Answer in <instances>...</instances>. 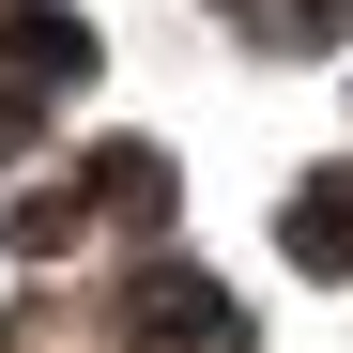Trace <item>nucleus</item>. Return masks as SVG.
<instances>
[{"label": "nucleus", "mask_w": 353, "mask_h": 353, "mask_svg": "<svg viewBox=\"0 0 353 353\" xmlns=\"http://www.w3.org/2000/svg\"><path fill=\"white\" fill-rule=\"evenodd\" d=\"M0 62H62V77H77L92 46H77V16H46V0H16V16H0Z\"/></svg>", "instance_id": "2"}, {"label": "nucleus", "mask_w": 353, "mask_h": 353, "mask_svg": "<svg viewBox=\"0 0 353 353\" xmlns=\"http://www.w3.org/2000/svg\"><path fill=\"white\" fill-rule=\"evenodd\" d=\"M292 261H353V185H307V200H292Z\"/></svg>", "instance_id": "3"}, {"label": "nucleus", "mask_w": 353, "mask_h": 353, "mask_svg": "<svg viewBox=\"0 0 353 353\" xmlns=\"http://www.w3.org/2000/svg\"><path fill=\"white\" fill-rule=\"evenodd\" d=\"M139 338H230L215 276H139Z\"/></svg>", "instance_id": "1"}]
</instances>
